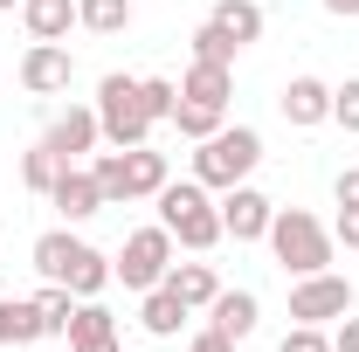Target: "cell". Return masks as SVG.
Here are the masks:
<instances>
[{
    "mask_svg": "<svg viewBox=\"0 0 359 352\" xmlns=\"http://www.w3.org/2000/svg\"><path fill=\"white\" fill-rule=\"evenodd\" d=\"M159 228L173 235L180 249H194V256H208L215 242H222V201L201 187V180H166L159 187Z\"/></svg>",
    "mask_w": 359,
    "mask_h": 352,
    "instance_id": "obj_1",
    "label": "cell"
},
{
    "mask_svg": "<svg viewBox=\"0 0 359 352\" xmlns=\"http://www.w3.org/2000/svg\"><path fill=\"white\" fill-rule=\"evenodd\" d=\"M269 256H276V269L283 276H318V269H332V228L311 215V208H276V221H269Z\"/></svg>",
    "mask_w": 359,
    "mask_h": 352,
    "instance_id": "obj_2",
    "label": "cell"
},
{
    "mask_svg": "<svg viewBox=\"0 0 359 352\" xmlns=\"http://www.w3.org/2000/svg\"><path fill=\"white\" fill-rule=\"evenodd\" d=\"M256 166H263V132H256V125H222L215 138H201V152H194V180H201L208 194L242 187Z\"/></svg>",
    "mask_w": 359,
    "mask_h": 352,
    "instance_id": "obj_3",
    "label": "cell"
},
{
    "mask_svg": "<svg viewBox=\"0 0 359 352\" xmlns=\"http://www.w3.org/2000/svg\"><path fill=\"white\" fill-rule=\"evenodd\" d=\"M97 125H104V145L132 152V145H152V111H145V90L138 76H104L97 83Z\"/></svg>",
    "mask_w": 359,
    "mask_h": 352,
    "instance_id": "obj_4",
    "label": "cell"
},
{
    "mask_svg": "<svg viewBox=\"0 0 359 352\" xmlns=\"http://www.w3.org/2000/svg\"><path fill=\"white\" fill-rule=\"evenodd\" d=\"M173 249H180V242L159 228V221H152V228H132V235L118 242V256H111V276H118L125 290H138V297H145V290H159V283H166Z\"/></svg>",
    "mask_w": 359,
    "mask_h": 352,
    "instance_id": "obj_5",
    "label": "cell"
},
{
    "mask_svg": "<svg viewBox=\"0 0 359 352\" xmlns=\"http://www.w3.org/2000/svg\"><path fill=\"white\" fill-rule=\"evenodd\" d=\"M353 311V276L318 269V276H290V325H339Z\"/></svg>",
    "mask_w": 359,
    "mask_h": 352,
    "instance_id": "obj_6",
    "label": "cell"
},
{
    "mask_svg": "<svg viewBox=\"0 0 359 352\" xmlns=\"http://www.w3.org/2000/svg\"><path fill=\"white\" fill-rule=\"evenodd\" d=\"M269 221H276V201H269L263 187L242 180V187H228V194H222V228L235 235V242H263Z\"/></svg>",
    "mask_w": 359,
    "mask_h": 352,
    "instance_id": "obj_7",
    "label": "cell"
},
{
    "mask_svg": "<svg viewBox=\"0 0 359 352\" xmlns=\"http://www.w3.org/2000/svg\"><path fill=\"white\" fill-rule=\"evenodd\" d=\"M69 76H76L69 42H28V55H21V90L28 97H55V90H69Z\"/></svg>",
    "mask_w": 359,
    "mask_h": 352,
    "instance_id": "obj_8",
    "label": "cell"
},
{
    "mask_svg": "<svg viewBox=\"0 0 359 352\" xmlns=\"http://www.w3.org/2000/svg\"><path fill=\"white\" fill-rule=\"evenodd\" d=\"M276 111H283V125L318 132V125H332V83L325 76H290L283 97H276Z\"/></svg>",
    "mask_w": 359,
    "mask_h": 352,
    "instance_id": "obj_9",
    "label": "cell"
},
{
    "mask_svg": "<svg viewBox=\"0 0 359 352\" xmlns=\"http://www.w3.org/2000/svg\"><path fill=\"white\" fill-rule=\"evenodd\" d=\"M97 138H104V125H97V104H69V111L48 125V138H42V145L55 152V159H62V166H76L83 152H97Z\"/></svg>",
    "mask_w": 359,
    "mask_h": 352,
    "instance_id": "obj_10",
    "label": "cell"
},
{
    "mask_svg": "<svg viewBox=\"0 0 359 352\" xmlns=\"http://www.w3.org/2000/svg\"><path fill=\"white\" fill-rule=\"evenodd\" d=\"M48 208H55L62 221L104 215V187H97V173H90V166H62V180L48 187Z\"/></svg>",
    "mask_w": 359,
    "mask_h": 352,
    "instance_id": "obj_11",
    "label": "cell"
},
{
    "mask_svg": "<svg viewBox=\"0 0 359 352\" xmlns=\"http://www.w3.org/2000/svg\"><path fill=\"white\" fill-rule=\"evenodd\" d=\"M208 325H215V332H228V339L242 346V339L263 325V297H256V290H215V304H208Z\"/></svg>",
    "mask_w": 359,
    "mask_h": 352,
    "instance_id": "obj_12",
    "label": "cell"
},
{
    "mask_svg": "<svg viewBox=\"0 0 359 352\" xmlns=\"http://www.w3.org/2000/svg\"><path fill=\"white\" fill-rule=\"evenodd\" d=\"M180 97L187 104H208V111H228L235 104V69H222V62H187Z\"/></svg>",
    "mask_w": 359,
    "mask_h": 352,
    "instance_id": "obj_13",
    "label": "cell"
},
{
    "mask_svg": "<svg viewBox=\"0 0 359 352\" xmlns=\"http://www.w3.org/2000/svg\"><path fill=\"white\" fill-rule=\"evenodd\" d=\"M21 28H28V42H69L76 0H21Z\"/></svg>",
    "mask_w": 359,
    "mask_h": 352,
    "instance_id": "obj_14",
    "label": "cell"
},
{
    "mask_svg": "<svg viewBox=\"0 0 359 352\" xmlns=\"http://www.w3.org/2000/svg\"><path fill=\"white\" fill-rule=\"evenodd\" d=\"M166 152H152V145H132L125 152V201H159V187H166Z\"/></svg>",
    "mask_w": 359,
    "mask_h": 352,
    "instance_id": "obj_15",
    "label": "cell"
},
{
    "mask_svg": "<svg viewBox=\"0 0 359 352\" xmlns=\"http://www.w3.org/2000/svg\"><path fill=\"white\" fill-rule=\"evenodd\" d=\"M166 290H173L187 311H208L215 290H222V276H215L208 263H173V269H166Z\"/></svg>",
    "mask_w": 359,
    "mask_h": 352,
    "instance_id": "obj_16",
    "label": "cell"
},
{
    "mask_svg": "<svg viewBox=\"0 0 359 352\" xmlns=\"http://www.w3.org/2000/svg\"><path fill=\"white\" fill-rule=\"evenodd\" d=\"M194 311L180 304L173 290L159 283V290H145V304H138V325H145V339H180V325H187Z\"/></svg>",
    "mask_w": 359,
    "mask_h": 352,
    "instance_id": "obj_17",
    "label": "cell"
},
{
    "mask_svg": "<svg viewBox=\"0 0 359 352\" xmlns=\"http://www.w3.org/2000/svg\"><path fill=\"white\" fill-rule=\"evenodd\" d=\"M62 283H69V290H76V297H104V290H111V283H118V276H111V256H104V249H76V256H69V276H62Z\"/></svg>",
    "mask_w": 359,
    "mask_h": 352,
    "instance_id": "obj_18",
    "label": "cell"
},
{
    "mask_svg": "<svg viewBox=\"0 0 359 352\" xmlns=\"http://www.w3.org/2000/svg\"><path fill=\"white\" fill-rule=\"evenodd\" d=\"M76 304H83V297H76L69 283H42V290H35V311H42V339H69V318H76Z\"/></svg>",
    "mask_w": 359,
    "mask_h": 352,
    "instance_id": "obj_19",
    "label": "cell"
},
{
    "mask_svg": "<svg viewBox=\"0 0 359 352\" xmlns=\"http://www.w3.org/2000/svg\"><path fill=\"white\" fill-rule=\"evenodd\" d=\"M35 339H42L35 297H0V346H35Z\"/></svg>",
    "mask_w": 359,
    "mask_h": 352,
    "instance_id": "obj_20",
    "label": "cell"
},
{
    "mask_svg": "<svg viewBox=\"0 0 359 352\" xmlns=\"http://www.w3.org/2000/svg\"><path fill=\"white\" fill-rule=\"evenodd\" d=\"M215 28H228L235 35V48H249V42H263V7L256 0H215V14H208Z\"/></svg>",
    "mask_w": 359,
    "mask_h": 352,
    "instance_id": "obj_21",
    "label": "cell"
},
{
    "mask_svg": "<svg viewBox=\"0 0 359 352\" xmlns=\"http://www.w3.org/2000/svg\"><path fill=\"white\" fill-rule=\"evenodd\" d=\"M76 249H83V242H76L69 228H48V235H35V269H42V283H62Z\"/></svg>",
    "mask_w": 359,
    "mask_h": 352,
    "instance_id": "obj_22",
    "label": "cell"
},
{
    "mask_svg": "<svg viewBox=\"0 0 359 352\" xmlns=\"http://www.w3.org/2000/svg\"><path fill=\"white\" fill-rule=\"evenodd\" d=\"M76 28L83 35H125L132 28V0H76Z\"/></svg>",
    "mask_w": 359,
    "mask_h": 352,
    "instance_id": "obj_23",
    "label": "cell"
},
{
    "mask_svg": "<svg viewBox=\"0 0 359 352\" xmlns=\"http://www.w3.org/2000/svg\"><path fill=\"white\" fill-rule=\"evenodd\" d=\"M166 125H173L180 138H194V145H201V138H215L228 125V111H208V104H187V97H180L173 104V118H166Z\"/></svg>",
    "mask_w": 359,
    "mask_h": 352,
    "instance_id": "obj_24",
    "label": "cell"
},
{
    "mask_svg": "<svg viewBox=\"0 0 359 352\" xmlns=\"http://www.w3.org/2000/svg\"><path fill=\"white\" fill-rule=\"evenodd\" d=\"M235 55H242V48H235L228 28H215V21L194 28V62H222V69H235Z\"/></svg>",
    "mask_w": 359,
    "mask_h": 352,
    "instance_id": "obj_25",
    "label": "cell"
},
{
    "mask_svg": "<svg viewBox=\"0 0 359 352\" xmlns=\"http://www.w3.org/2000/svg\"><path fill=\"white\" fill-rule=\"evenodd\" d=\"M55 180H62V159H55L48 145L21 152V187H28V194H42V201H48V187H55Z\"/></svg>",
    "mask_w": 359,
    "mask_h": 352,
    "instance_id": "obj_26",
    "label": "cell"
},
{
    "mask_svg": "<svg viewBox=\"0 0 359 352\" xmlns=\"http://www.w3.org/2000/svg\"><path fill=\"white\" fill-rule=\"evenodd\" d=\"M97 187H104V208H125V152H97Z\"/></svg>",
    "mask_w": 359,
    "mask_h": 352,
    "instance_id": "obj_27",
    "label": "cell"
},
{
    "mask_svg": "<svg viewBox=\"0 0 359 352\" xmlns=\"http://www.w3.org/2000/svg\"><path fill=\"white\" fill-rule=\"evenodd\" d=\"M138 90H145V111H152V125H166L180 104V83L173 76H138Z\"/></svg>",
    "mask_w": 359,
    "mask_h": 352,
    "instance_id": "obj_28",
    "label": "cell"
},
{
    "mask_svg": "<svg viewBox=\"0 0 359 352\" xmlns=\"http://www.w3.org/2000/svg\"><path fill=\"white\" fill-rule=\"evenodd\" d=\"M332 125L359 138V76H346V83H332Z\"/></svg>",
    "mask_w": 359,
    "mask_h": 352,
    "instance_id": "obj_29",
    "label": "cell"
},
{
    "mask_svg": "<svg viewBox=\"0 0 359 352\" xmlns=\"http://www.w3.org/2000/svg\"><path fill=\"white\" fill-rule=\"evenodd\" d=\"M276 352H332V332H325V325H290Z\"/></svg>",
    "mask_w": 359,
    "mask_h": 352,
    "instance_id": "obj_30",
    "label": "cell"
},
{
    "mask_svg": "<svg viewBox=\"0 0 359 352\" xmlns=\"http://www.w3.org/2000/svg\"><path fill=\"white\" fill-rule=\"evenodd\" d=\"M332 201L339 208H359V166H346V173L332 180Z\"/></svg>",
    "mask_w": 359,
    "mask_h": 352,
    "instance_id": "obj_31",
    "label": "cell"
},
{
    "mask_svg": "<svg viewBox=\"0 0 359 352\" xmlns=\"http://www.w3.org/2000/svg\"><path fill=\"white\" fill-rule=\"evenodd\" d=\"M332 242L359 249V208H339V221H332Z\"/></svg>",
    "mask_w": 359,
    "mask_h": 352,
    "instance_id": "obj_32",
    "label": "cell"
},
{
    "mask_svg": "<svg viewBox=\"0 0 359 352\" xmlns=\"http://www.w3.org/2000/svg\"><path fill=\"white\" fill-rule=\"evenodd\" d=\"M332 352H359V318H353V311L332 325Z\"/></svg>",
    "mask_w": 359,
    "mask_h": 352,
    "instance_id": "obj_33",
    "label": "cell"
},
{
    "mask_svg": "<svg viewBox=\"0 0 359 352\" xmlns=\"http://www.w3.org/2000/svg\"><path fill=\"white\" fill-rule=\"evenodd\" d=\"M187 352H235V339H228V332H215V325H208V332H194V339H187Z\"/></svg>",
    "mask_w": 359,
    "mask_h": 352,
    "instance_id": "obj_34",
    "label": "cell"
},
{
    "mask_svg": "<svg viewBox=\"0 0 359 352\" xmlns=\"http://www.w3.org/2000/svg\"><path fill=\"white\" fill-rule=\"evenodd\" d=\"M69 352H125V339H76Z\"/></svg>",
    "mask_w": 359,
    "mask_h": 352,
    "instance_id": "obj_35",
    "label": "cell"
},
{
    "mask_svg": "<svg viewBox=\"0 0 359 352\" xmlns=\"http://www.w3.org/2000/svg\"><path fill=\"white\" fill-rule=\"evenodd\" d=\"M325 14H339V21H359V0H325Z\"/></svg>",
    "mask_w": 359,
    "mask_h": 352,
    "instance_id": "obj_36",
    "label": "cell"
},
{
    "mask_svg": "<svg viewBox=\"0 0 359 352\" xmlns=\"http://www.w3.org/2000/svg\"><path fill=\"white\" fill-rule=\"evenodd\" d=\"M7 7H21V0H0V14H7Z\"/></svg>",
    "mask_w": 359,
    "mask_h": 352,
    "instance_id": "obj_37",
    "label": "cell"
}]
</instances>
